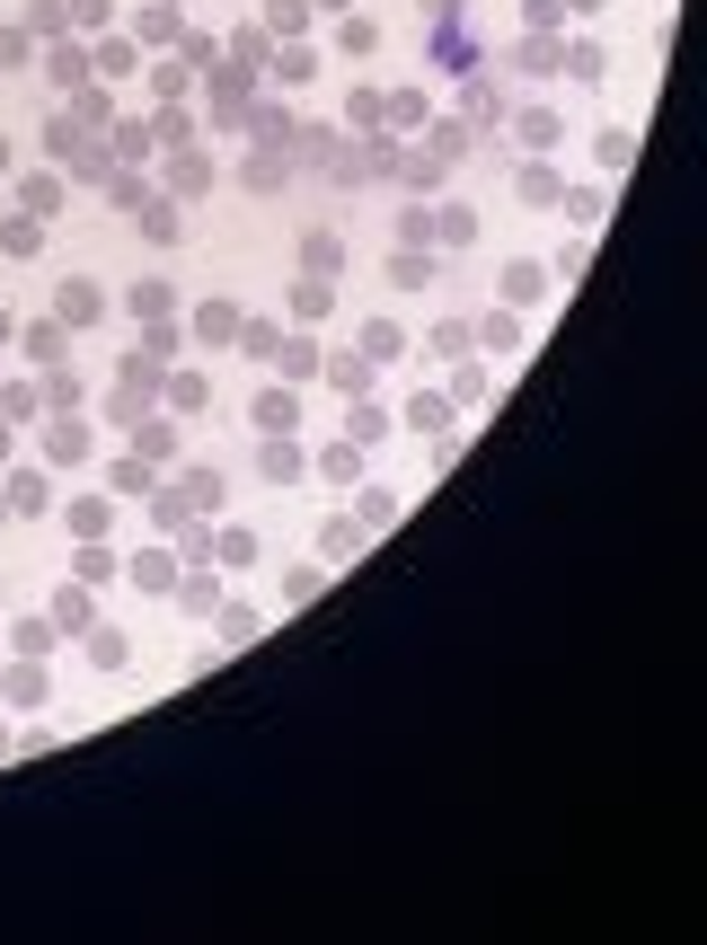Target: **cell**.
<instances>
[{
	"label": "cell",
	"mask_w": 707,
	"mask_h": 945,
	"mask_svg": "<svg viewBox=\"0 0 707 945\" xmlns=\"http://www.w3.org/2000/svg\"><path fill=\"white\" fill-rule=\"evenodd\" d=\"M151 398H160V363H151V354H124L106 416H115V425H142V416H151Z\"/></svg>",
	"instance_id": "obj_1"
},
{
	"label": "cell",
	"mask_w": 707,
	"mask_h": 945,
	"mask_svg": "<svg viewBox=\"0 0 707 945\" xmlns=\"http://www.w3.org/2000/svg\"><path fill=\"white\" fill-rule=\"evenodd\" d=\"M256 478H266V487H301L310 478V451L292 433H266V442H256Z\"/></svg>",
	"instance_id": "obj_2"
},
{
	"label": "cell",
	"mask_w": 707,
	"mask_h": 945,
	"mask_svg": "<svg viewBox=\"0 0 707 945\" xmlns=\"http://www.w3.org/2000/svg\"><path fill=\"white\" fill-rule=\"evenodd\" d=\"M45 459H53V468H80V459H89V425H80V416H53V425H45Z\"/></svg>",
	"instance_id": "obj_3"
},
{
	"label": "cell",
	"mask_w": 707,
	"mask_h": 945,
	"mask_svg": "<svg viewBox=\"0 0 707 945\" xmlns=\"http://www.w3.org/2000/svg\"><path fill=\"white\" fill-rule=\"evenodd\" d=\"M195 345H204V354L239 345V301H204V310H195Z\"/></svg>",
	"instance_id": "obj_4"
},
{
	"label": "cell",
	"mask_w": 707,
	"mask_h": 945,
	"mask_svg": "<svg viewBox=\"0 0 707 945\" xmlns=\"http://www.w3.org/2000/svg\"><path fill=\"white\" fill-rule=\"evenodd\" d=\"M53 318H62V327H89V318H106V292H98V284H62V292H53Z\"/></svg>",
	"instance_id": "obj_5"
},
{
	"label": "cell",
	"mask_w": 707,
	"mask_h": 945,
	"mask_svg": "<svg viewBox=\"0 0 707 945\" xmlns=\"http://www.w3.org/2000/svg\"><path fill=\"white\" fill-rule=\"evenodd\" d=\"M89 619H98V610H89V583H62V592H53V637H80Z\"/></svg>",
	"instance_id": "obj_6"
},
{
	"label": "cell",
	"mask_w": 707,
	"mask_h": 945,
	"mask_svg": "<svg viewBox=\"0 0 707 945\" xmlns=\"http://www.w3.org/2000/svg\"><path fill=\"white\" fill-rule=\"evenodd\" d=\"M62 530H72V539H106V530H115V504H106V495H80L72 513H62Z\"/></svg>",
	"instance_id": "obj_7"
},
{
	"label": "cell",
	"mask_w": 707,
	"mask_h": 945,
	"mask_svg": "<svg viewBox=\"0 0 707 945\" xmlns=\"http://www.w3.org/2000/svg\"><path fill=\"white\" fill-rule=\"evenodd\" d=\"M0 495H10V513H45V504H53V478H45V468H18Z\"/></svg>",
	"instance_id": "obj_8"
},
{
	"label": "cell",
	"mask_w": 707,
	"mask_h": 945,
	"mask_svg": "<svg viewBox=\"0 0 707 945\" xmlns=\"http://www.w3.org/2000/svg\"><path fill=\"white\" fill-rule=\"evenodd\" d=\"M301 425V398L292 389H266V398H256V433H292Z\"/></svg>",
	"instance_id": "obj_9"
},
{
	"label": "cell",
	"mask_w": 707,
	"mask_h": 945,
	"mask_svg": "<svg viewBox=\"0 0 707 945\" xmlns=\"http://www.w3.org/2000/svg\"><path fill=\"white\" fill-rule=\"evenodd\" d=\"M0 416H10V425H36V416H45V389H27V380H0Z\"/></svg>",
	"instance_id": "obj_10"
},
{
	"label": "cell",
	"mask_w": 707,
	"mask_h": 945,
	"mask_svg": "<svg viewBox=\"0 0 707 945\" xmlns=\"http://www.w3.org/2000/svg\"><path fill=\"white\" fill-rule=\"evenodd\" d=\"M478 345H487V354H513V345H522V318H513V310H487V318H478Z\"/></svg>",
	"instance_id": "obj_11"
},
{
	"label": "cell",
	"mask_w": 707,
	"mask_h": 945,
	"mask_svg": "<svg viewBox=\"0 0 707 945\" xmlns=\"http://www.w3.org/2000/svg\"><path fill=\"white\" fill-rule=\"evenodd\" d=\"M134 451H142L151 468H160V459H177V425H160V416H142V425H134Z\"/></svg>",
	"instance_id": "obj_12"
},
{
	"label": "cell",
	"mask_w": 707,
	"mask_h": 945,
	"mask_svg": "<svg viewBox=\"0 0 707 945\" xmlns=\"http://www.w3.org/2000/svg\"><path fill=\"white\" fill-rule=\"evenodd\" d=\"M407 345V336H399V318H363V363H390Z\"/></svg>",
	"instance_id": "obj_13"
},
{
	"label": "cell",
	"mask_w": 707,
	"mask_h": 945,
	"mask_svg": "<svg viewBox=\"0 0 707 945\" xmlns=\"http://www.w3.org/2000/svg\"><path fill=\"white\" fill-rule=\"evenodd\" d=\"M124 310H134V318H177V292H168V284H134V292H124Z\"/></svg>",
	"instance_id": "obj_14"
},
{
	"label": "cell",
	"mask_w": 707,
	"mask_h": 945,
	"mask_svg": "<svg viewBox=\"0 0 707 945\" xmlns=\"http://www.w3.org/2000/svg\"><path fill=\"white\" fill-rule=\"evenodd\" d=\"M177 601H186L195 619H213V610H222V575H186V583H177Z\"/></svg>",
	"instance_id": "obj_15"
},
{
	"label": "cell",
	"mask_w": 707,
	"mask_h": 945,
	"mask_svg": "<svg viewBox=\"0 0 707 945\" xmlns=\"http://www.w3.org/2000/svg\"><path fill=\"white\" fill-rule=\"evenodd\" d=\"M134 327H142V345H134V354H151V363L177 354V318H134Z\"/></svg>",
	"instance_id": "obj_16"
},
{
	"label": "cell",
	"mask_w": 707,
	"mask_h": 945,
	"mask_svg": "<svg viewBox=\"0 0 707 945\" xmlns=\"http://www.w3.org/2000/svg\"><path fill=\"white\" fill-rule=\"evenodd\" d=\"M151 478H160V468H151L142 451H124V459H115V495H151Z\"/></svg>",
	"instance_id": "obj_17"
},
{
	"label": "cell",
	"mask_w": 707,
	"mask_h": 945,
	"mask_svg": "<svg viewBox=\"0 0 707 945\" xmlns=\"http://www.w3.org/2000/svg\"><path fill=\"white\" fill-rule=\"evenodd\" d=\"M160 389H168V407H177V416H195V407H204V380H195V371H160Z\"/></svg>",
	"instance_id": "obj_18"
},
{
	"label": "cell",
	"mask_w": 707,
	"mask_h": 945,
	"mask_svg": "<svg viewBox=\"0 0 707 945\" xmlns=\"http://www.w3.org/2000/svg\"><path fill=\"white\" fill-rule=\"evenodd\" d=\"M328 380H337L345 398H363V389H371V363H363V354H328Z\"/></svg>",
	"instance_id": "obj_19"
},
{
	"label": "cell",
	"mask_w": 707,
	"mask_h": 945,
	"mask_svg": "<svg viewBox=\"0 0 707 945\" xmlns=\"http://www.w3.org/2000/svg\"><path fill=\"white\" fill-rule=\"evenodd\" d=\"M407 425H416V433H442V425H452V407H442L433 389H416V398H407Z\"/></svg>",
	"instance_id": "obj_20"
},
{
	"label": "cell",
	"mask_w": 707,
	"mask_h": 945,
	"mask_svg": "<svg viewBox=\"0 0 707 945\" xmlns=\"http://www.w3.org/2000/svg\"><path fill=\"white\" fill-rule=\"evenodd\" d=\"M256 628H266V619H256V610H248V601H222V645H248Z\"/></svg>",
	"instance_id": "obj_21"
},
{
	"label": "cell",
	"mask_w": 707,
	"mask_h": 945,
	"mask_svg": "<svg viewBox=\"0 0 707 945\" xmlns=\"http://www.w3.org/2000/svg\"><path fill=\"white\" fill-rule=\"evenodd\" d=\"M318 549H328V557H354V549H363V521H354V513H337V521H328V539H318Z\"/></svg>",
	"instance_id": "obj_22"
},
{
	"label": "cell",
	"mask_w": 707,
	"mask_h": 945,
	"mask_svg": "<svg viewBox=\"0 0 707 945\" xmlns=\"http://www.w3.org/2000/svg\"><path fill=\"white\" fill-rule=\"evenodd\" d=\"M248 557H256L248 530H213V566H248Z\"/></svg>",
	"instance_id": "obj_23"
},
{
	"label": "cell",
	"mask_w": 707,
	"mask_h": 945,
	"mask_svg": "<svg viewBox=\"0 0 707 945\" xmlns=\"http://www.w3.org/2000/svg\"><path fill=\"white\" fill-rule=\"evenodd\" d=\"M380 433H390V416H380V407H363V398H354V416H345V442H380Z\"/></svg>",
	"instance_id": "obj_24"
},
{
	"label": "cell",
	"mask_w": 707,
	"mask_h": 945,
	"mask_svg": "<svg viewBox=\"0 0 707 945\" xmlns=\"http://www.w3.org/2000/svg\"><path fill=\"white\" fill-rule=\"evenodd\" d=\"M239 345H248V354H256V363H275V345H283V336H275V327H266V318H239Z\"/></svg>",
	"instance_id": "obj_25"
},
{
	"label": "cell",
	"mask_w": 707,
	"mask_h": 945,
	"mask_svg": "<svg viewBox=\"0 0 707 945\" xmlns=\"http://www.w3.org/2000/svg\"><path fill=\"white\" fill-rule=\"evenodd\" d=\"M89 663H98V671H124V637H115V628H89Z\"/></svg>",
	"instance_id": "obj_26"
},
{
	"label": "cell",
	"mask_w": 707,
	"mask_h": 945,
	"mask_svg": "<svg viewBox=\"0 0 707 945\" xmlns=\"http://www.w3.org/2000/svg\"><path fill=\"white\" fill-rule=\"evenodd\" d=\"M62 336H72V327H62V318H45V327H27V354H36V363H53V354H62Z\"/></svg>",
	"instance_id": "obj_27"
},
{
	"label": "cell",
	"mask_w": 707,
	"mask_h": 945,
	"mask_svg": "<svg viewBox=\"0 0 707 945\" xmlns=\"http://www.w3.org/2000/svg\"><path fill=\"white\" fill-rule=\"evenodd\" d=\"M318 468H328V478H337V487H354V478H363V451H354V442H337V451H328V459H318Z\"/></svg>",
	"instance_id": "obj_28"
},
{
	"label": "cell",
	"mask_w": 707,
	"mask_h": 945,
	"mask_svg": "<svg viewBox=\"0 0 707 945\" xmlns=\"http://www.w3.org/2000/svg\"><path fill=\"white\" fill-rule=\"evenodd\" d=\"M292 318H301V327H310V318H328V284H318V275L292 292Z\"/></svg>",
	"instance_id": "obj_29"
},
{
	"label": "cell",
	"mask_w": 707,
	"mask_h": 945,
	"mask_svg": "<svg viewBox=\"0 0 707 945\" xmlns=\"http://www.w3.org/2000/svg\"><path fill=\"white\" fill-rule=\"evenodd\" d=\"M275 363L301 380V371H318V345H310V336H292V345H275Z\"/></svg>",
	"instance_id": "obj_30"
},
{
	"label": "cell",
	"mask_w": 707,
	"mask_h": 945,
	"mask_svg": "<svg viewBox=\"0 0 707 945\" xmlns=\"http://www.w3.org/2000/svg\"><path fill=\"white\" fill-rule=\"evenodd\" d=\"M134 583H151V592H168V583H177V557H134Z\"/></svg>",
	"instance_id": "obj_31"
},
{
	"label": "cell",
	"mask_w": 707,
	"mask_h": 945,
	"mask_svg": "<svg viewBox=\"0 0 707 945\" xmlns=\"http://www.w3.org/2000/svg\"><path fill=\"white\" fill-rule=\"evenodd\" d=\"M540 284H548L540 265H513V275H504V301H540Z\"/></svg>",
	"instance_id": "obj_32"
},
{
	"label": "cell",
	"mask_w": 707,
	"mask_h": 945,
	"mask_svg": "<svg viewBox=\"0 0 707 945\" xmlns=\"http://www.w3.org/2000/svg\"><path fill=\"white\" fill-rule=\"evenodd\" d=\"M10 698H18V707H36V698H45V671H36V663H18V671H10Z\"/></svg>",
	"instance_id": "obj_33"
},
{
	"label": "cell",
	"mask_w": 707,
	"mask_h": 945,
	"mask_svg": "<svg viewBox=\"0 0 707 945\" xmlns=\"http://www.w3.org/2000/svg\"><path fill=\"white\" fill-rule=\"evenodd\" d=\"M452 398H460V407H478V398H487V371H478V363H460V371H452Z\"/></svg>",
	"instance_id": "obj_34"
},
{
	"label": "cell",
	"mask_w": 707,
	"mask_h": 945,
	"mask_svg": "<svg viewBox=\"0 0 707 945\" xmlns=\"http://www.w3.org/2000/svg\"><path fill=\"white\" fill-rule=\"evenodd\" d=\"M106 575H115V557L98 549V539H80V583H106Z\"/></svg>",
	"instance_id": "obj_35"
},
{
	"label": "cell",
	"mask_w": 707,
	"mask_h": 945,
	"mask_svg": "<svg viewBox=\"0 0 707 945\" xmlns=\"http://www.w3.org/2000/svg\"><path fill=\"white\" fill-rule=\"evenodd\" d=\"M186 495H195V504H222V468H186Z\"/></svg>",
	"instance_id": "obj_36"
},
{
	"label": "cell",
	"mask_w": 707,
	"mask_h": 945,
	"mask_svg": "<svg viewBox=\"0 0 707 945\" xmlns=\"http://www.w3.org/2000/svg\"><path fill=\"white\" fill-rule=\"evenodd\" d=\"M390 275H399V292H416V284H425V275H433V265H425V248H407V256H399V265H390Z\"/></svg>",
	"instance_id": "obj_37"
},
{
	"label": "cell",
	"mask_w": 707,
	"mask_h": 945,
	"mask_svg": "<svg viewBox=\"0 0 707 945\" xmlns=\"http://www.w3.org/2000/svg\"><path fill=\"white\" fill-rule=\"evenodd\" d=\"M10 451H18V433H10V416H0V468H10Z\"/></svg>",
	"instance_id": "obj_38"
},
{
	"label": "cell",
	"mask_w": 707,
	"mask_h": 945,
	"mask_svg": "<svg viewBox=\"0 0 707 945\" xmlns=\"http://www.w3.org/2000/svg\"><path fill=\"white\" fill-rule=\"evenodd\" d=\"M0 345H10V310H0Z\"/></svg>",
	"instance_id": "obj_39"
},
{
	"label": "cell",
	"mask_w": 707,
	"mask_h": 945,
	"mask_svg": "<svg viewBox=\"0 0 707 945\" xmlns=\"http://www.w3.org/2000/svg\"><path fill=\"white\" fill-rule=\"evenodd\" d=\"M0 760H10V724H0Z\"/></svg>",
	"instance_id": "obj_40"
},
{
	"label": "cell",
	"mask_w": 707,
	"mask_h": 945,
	"mask_svg": "<svg viewBox=\"0 0 707 945\" xmlns=\"http://www.w3.org/2000/svg\"><path fill=\"white\" fill-rule=\"evenodd\" d=\"M0 601H10V583H0Z\"/></svg>",
	"instance_id": "obj_41"
},
{
	"label": "cell",
	"mask_w": 707,
	"mask_h": 945,
	"mask_svg": "<svg viewBox=\"0 0 707 945\" xmlns=\"http://www.w3.org/2000/svg\"><path fill=\"white\" fill-rule=\"evenodd\" d=\"M0 513H10V495H0Z\"/></svg>",
	"instance_id": "obj_42"
}]
</instances>
